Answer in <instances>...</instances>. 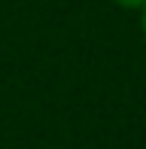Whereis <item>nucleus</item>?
<instances>
[{
    "label": "nucleus",
    "instance_id": "nucleus-1",
    "mask_svg": "<svg viewBox=\"0 0 146 149\" xmlns=\"http://www.w3.org/2000/svg\"><path fill=\"white\" fill-rule=\"evenodd\" d=\"M113 3H119V6H128V9H134V6H146V0H113Z\"/></svg>",
    "mask_w": 146,
    "mask_h": 149
},
{
    "label": "nucleus",
    "instance_id": "nucleus-2",
    "mask_svg": "<svg viewBox=\"0 0 146 149\" xmlns=\"http://www.w3.org/2000/svg\"><path fill=\"white\" fill-rule=\"evenodd\" d=\"M140 24H143V37H146V6H143V18H140Z\"/></svg>",
    "mask_w": 146,
    "mask_h": 149
}]
</instances>
